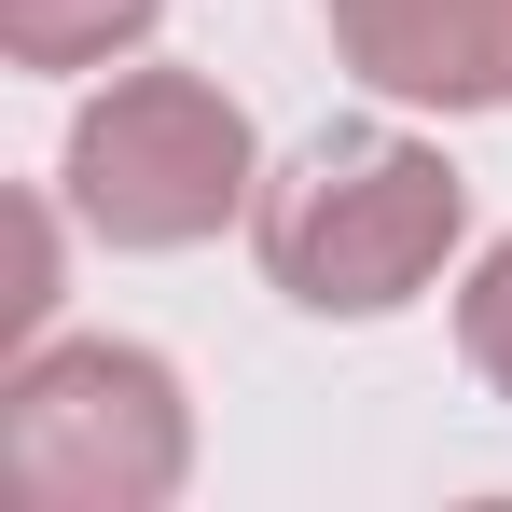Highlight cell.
Masks as SVG:
<instances>
[{
	"label": "cell",
	"instance_id": "1",
	"mask_svg": "<svg viewBox=\"0 0 512 512\" xmlns=\"http://www.w3.org/2000/svg\"><path fill=\"white\" fill-rule=\"evenodd\" d=\"M471 236V180L402 125H333L263 180L250 250L305 319H402Z\"/></svg>",
	"mask_w": 512,
	"mask_h": 512
},
{
	"label": "cell",
	"instance_id": "2",
	"mask_svg": "<svg viewBox=\"0 0 512 512\" xmlns=\"http://www.w3.org/2000/svg\"><path fill=\"white\" fill-rule=\"evenodd\" d=\"M56 194L97 250H208L222 222L263 208V139L208 70H111L70 111Z\"/></svg>",
	"mask_w": 512,
	"mask_h": 512
},
{
	"label": "cell",
	"instance_id": "3",
	"mask_svg": "<svg viewBox=\"0 0 512 512\" xmlns=\"http://www.w3.org/2000/svg\"><path fill=\"white\" fill-rule=\"evenodd\" d=\"M0 471L42 512H167L194 485V402L125 333H42L0 360Z\"/></svg>",
	"mask_w": 512,
	"mask_h": 512
},
{
	"label": "cell",
	"instance_id": "4",
	"mask_svg": "<svg viewBox=\"0 0 512 512\" xmlns=\"http://www.w3.org/2000/svg\"><path fill=\"white\" fill-rule=\"evenodd\" d=\"M319 28L388 111H499L512 97V0H319Z\"/></svg>",
	"mask_w": 512,
	"mask_h": 512
},
{
	"label": "cell",
	"instance_id": "5",
	"mask_svg": "<svg viewBox=\"0 0 512 512\" xmlns=\"http://www.w3.org/2000/svg\"><path fill=\"white\" fill-rule=\"evenodd\" d=\"M167 0H0V56L14 70H111L153 42Z\"/></svg>",
	"mask_w": 512,
	"mask_h": 512
},
{
	"label": "cell",
	"instance_id": "6",
	"mask_svg": "<svg viewBox=\"0 0 512 512\" xmlns=\"http://www.w3.org/2000/svg\"><path fill=\"white\" fill-rule=\"evenodd\" d=\"M0 236H14V291H0V360H28V346L56 333V194H14V208H0Z\"/></svg>",
	"mask_w": 512,
	"mask_h": 512
},
{
	"label": "cell",
	"instance_id": "7",
	"mask_svg": "<svg viewBox=\"0 0 512 512\" xmlns=\"http://www.w3.org/2000/svg\"><path fill=\"white\" fill-rule=\"evenodd\" d=\"M457 360H471V374L512 402V236L471 263V277H457Z\"/></svg>",
	"mask_w": 512,
	"mask_h": 512
}]
</instances>
